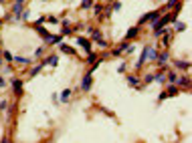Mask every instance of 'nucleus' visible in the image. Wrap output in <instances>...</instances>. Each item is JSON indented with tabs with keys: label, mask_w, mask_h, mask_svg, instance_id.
I'll return each instance as SVG.
<instances>
[{
	"label": "nucleus",
	"mask_w": 192,
	"mask_h": 143,
	"mask_svg": "<svg viewBox=\"0 0 192 143\" xmlns=\"http://www.w3.org/2000/svg\"><path fill=\"white\" fill-rule=\"evenodd\" d=\"M154 59H156V48H154V47H144L142 56H139V61H138V68L142 67L146 61H154Z\"/></svg>",
	"instance_id": "1"
},
{
	"label": "nucleus",
	"mask_w": 192,
	"mask_h": 143,
	"mask_svg": "<svg viewBox=\"0 0 192 143\" xmlns=\"http://www.w3.org/2000/svg\"><path fill=\"white\" fill-rule=\"evenodd\" d=\"M91 85H93V73H85L81 79V91H91Z\"/></svg>",
	"instance_id": "2"
},
{
	"label": "nucleus",
	"mask_w": 192,
	"mask_h": 143,
	"mask_svg": "<svg viewBox=\"0 0 192 143\" xmlns=\"http://www.w3.org/2000/svg\"><path fill=\"white\" fill-rule=\"evenodd\" d=\"M89 32L93 34V41L97 42V44H99V47H107V42L103 41V36H101V32H99V30H95V28H91V30H89Z\"/></svg>",
	"instance_id": "3"
},
{
	"label": "nucleus",
	"mask_w": 192,
	"mask_h": 143,
	"mask_svg": "<svg viewBox=\"0 0 192 143\" xmlns=\"http://www.w3.org/2000/svg\"><path fill=\"white\" fill-rule=\"evenodd\" d=\"M176 87L190 89V77H188V75H182V77H178V81H176Z\"/></svg>",
	"instance_id": "4"
},
{
	"label": "nucleus",
	"mask_w": 192,
	"mask_h": 143,
	"mask_svg": "<svg viewBox=\"0 0 192 143\" xmlns=\"http://www.w3.org/2000/svg\"><path fill=\"white\" fill-rule=\"evenodd\" d=\"M77 44H79V47H83L87 53H91V42L87 41L85 36H77Z\"/></svg>",
	"instance_id": "5"
},
{
	"label": "nucleus",
	"mask_w": 192,
	"mask_h": 143,
	"mask_svg": "<svg viewBox=\"0 0 192 143\" xmlns=\"http://www.w3.org/2000/svg\"><path fill=\"white\" fill-rule=\"evenodd\" d=\"M61 38H63L61 34H55V36H51V34H49V36L45 38V44H61Z\"/></svg>",
	"instance_id": "6"
},
{
	"label": "nucleus",
	"mask_w": 192,
	"mask_h": 143,
	"mask_svg": "<svg viewBox=\"0 0 192 143\" xmlns=\"http://www.w3.org/2000/svg\"><path fill=\"white\" fill-rule=\"evenodd\" d=\"M12 91H14V95H22V81L20 79L12 81Z\"/></svg>",
	"instance_id": "7"
},
{
	"label": "nucleus",
	"mask_w": 192,
	"mask_h": 143,
	"mask_svg": "<svg viewBox=\"0 0 192 143\" xmlns=\"http://www.w3.org/2000/svg\"><path fill=\"white\" fill-rule=\"evenodd\" d=\"M166 93V97H176L180 93V87H176V85H170V87H168V91H164Z\"/></svg>",
	"instance_id": "8"
},
{
	"label": "nucleus",
	"mask_w": 192,
	"mask_h": 143,
	"mask_svg": "<svg viewBox=\"0 0 192 143\" xmlns=\"http://www.w3.org/2000/svg\"><path fill=\"white\" fill-rule=\"evenodd\" d=\"M174 65H176L178 68H182V71H186V73L190 71V62L188 61H174Z\"/></svg>",
	"instance_id": "9"
},
{
	"label": "nucleus",
	"mask_w": 192,
	"mask_h": 143,
	"mask_svg": "<svg viewBox=\"0 0 192 143\" xmlns=\"http://www.w3.org/2000/svg\"><path fill=\"white\" fill-rule=\"evenodd\" d=\"M156 59H158V62L160 65H166V62H168V59H170V55H168V53H160V55H156Z\"/></svg>",
	"instance_id": "10"
},
{
	"label": "nucleus",
	"mask_w": 192,
	"mask_h": 143,
	"mask_svg": "<svg viewBox=\"0 0 192 143\" xmlns=\"http://www.w3.org/2000/svg\"><path fill=\"white\" fill-rule=\"evenodd\" d=\"M57 62H59V56H55V55H51L46 61H43V65H51V67H57Z\"/></svg>",
	"instance_id": "11"
},
{
	"label": "nucleus",
	"mask_w": 192,
	"mask_h": 143,
	"mask_svg": "<svg viewBox=\"0 0 192 143\" xmlns=\"http://www.w3.org/2000/svg\"><path fill=\"white\" fill-rule=\"evenodd\" d=\"M14 20H18L20 16H22V4H14Z\"/></svg>",
	"instance_id": "12"
},
{
	"label": "nucleus",
	"mask_w": 192,
	"mask_h": 143,
	"mask_svg": "<svg viewBox=\"0 0 192 143\" xmlns=\"http://www.w3.org/2000/svg\"><path fill=\"white\" fill-rule=\"evenodd\" d=\"M59 47H61V50H63V53H67V55H71V56H75V55H77V53H75V48L67 47V44H63V42H61Z\"/></svg>",
	"instance_id": "13"
},
{
	"label": "nucleus",
	"mask_w": 192,
	"mask_h": 143,
	"mask_svg": "<svg viewBox=\"0 0 192 143\" xmlns=\"http://www.w3.org/2000/svg\"><path fill=\"white\" fill-rule=\"evenodd\" d=\"M138 30H139V26H133V28H130L126 32V41H130V38H133L136 34H138Z\"/></svg>",
	"instance_id": "14"
},
{
	"label": "nucleus",
	"mask_w": 192,
	"mask_h": 143,
	"mask_svg": "<svg viewBox=\"0 0 192 143\" xmlns=\"http://www.w3.org/2000/svg\"><path fill=\"white\" fill-rule=\"evenodd\" d=\"M127 83H130L132 87H139V79L136 75H127Z\"/></svg>",
	"instance_id": "15"
},
{
	"label": "nucleus",
	"mask_w": 192,
	"mask_h": 143,
	"mask_svg": "<svg viewBox=\"0 0 192 143\" xmlns=\"http://www.w3.org/2000/svg\"><path fill=\"white\" fill-rule=\"evenodd\" d=\"M166 81H170V83H174V85H176V81H178V73H174V71H170V73L166 75Z\"/></svg>",
	"instance_id": "16"
},
{
	"label": "nucleus",
	"mask_w": 192,
	"mask_h": 143,
	"mask_svg": "<svg viewBox=\"0 0 192 143\" xmlns=\"http://www.w3.org/2000/svg\"><path fill=\"white\" fill-rule=\"evenodd\" d=\"M154 81H158V83H164V81H166V73H164V71H158V73L154 75Z\"/></svg>",
	"instance_id": "17"
},
{
	"label": "nucleus",
	"mask_w": 192,
	"mask_h": 143,
	"mask_svg": "<svg viewBox=\"0 0 192 143\" xmlns=\"http://www.w3.org/2000/svg\"><path fill=\"white\" fill-rule=\"evenodd\" d=\"M69 97H71V89H65V91L61 93V103H67V101H69Z\"/></svg>",
	"instance_id": "18"
},
{
	"label": "nucleus",
	"mask_w": 192,
	"mask_h": 143,
	"mask_svg": "<svg viewBox=\"0 0 192 143\" xmlns=\"http://www.w3.org/2000/svg\"><path fill=\"white\" fill-rule=\"evenodd\" d=\"M14 61L18 62V65H28V62H30V59H27V56H14Z\"/></svg>",
	"instance_id": "19"
},
{
	"label": "nucleus",
	"mask_w": 192,
	"mask_h": 143,
	"mask_svg": "<svg viewBox=\"0 0 192 143\" xmlns=\"http://www.w3.org/2000/svg\"><path fill=\"white\" fill-rule=\"evenodd\" d=\"M43 67H45V65H43V62H40V65H37V67H34L33 71H30V73H28V75H30V77H34V75H39V73H40V68H43Z\"/></svg>",
	"instance_id": "20"
},
{
	"label": "nucleus",
	"mask_w": 192,
	"mask_h": 143,
	"mask_svg": "<svg viewBox=\"0 0 192 143\" xmlns=\"http://www.w3.org/2000/svg\"><path fill=\"white\" fill-rule=\"evenodd\" d=\"M69 32H71V26L67 20H63V34H69Z\"/></svg>",
	"instance_id": "21"
},
{
	"label": "nucleus",
	"mask_w": 192,
	"mask_h": 143,
	"mask_svg": "<svg viewBox=\"0 0 192 143\" xmlns=\"http://www.w3.org/2000/svg\"><path fill=\"white\" fill-rule=\"evenodd\" d=\"M184 28H186V24H182V22H176V26H174V30H176V32H182Z\"/></svg>",
	"instance_id": "22"
},
{
	"label": "nucleus",
	"mask_w": 192,
	"mask_h": 143,
	"mask_svg": "<svg viewBox=\"0 0 192 143\" xmlns=\"http://www.w3.org/2000/svg\"><path fill=\"white\" fill-rule=\"evenodd\" d=\"M87 62H97V55H93V53H89V56H87Z\"/></svg>",
	"instance_id": "23"
},
{
	"label": "nucleus",
	"mask_w": 192,
	"mask_h": 143,
	"mask_svg": "<svg viewBox=\"0 0 192 143\" xmlns=\"http://www.w3.org/2000/svg\"><path fill=\"white\" fill-rule=\"evenodd\" d=\"M89 6H93V0H83L81 2V8H89Z\"/></svg>",
	"instance_id": "24"
},
{
	"label": "nucleus",
	"mask_w": 192,
	"mask_h": 143,
	"mask_svg": "<svg viewBox=\"0 0 192 143\" xmlns=\"http://www.w3.org/2000/svg\"><path fill=\"white\" fill-rule=\"evenodd\" d=\"M93 10H95V14H101L103 12V6L101 4H93Z\"/></svg>",
	"instance_id": "25"
},
{
	"label": "nucleus",
	"mask_w": 192,
	"mask_h": 143,
	"mask_svg": "<svg viewBox=\"0 0 192 143\" xmlns=\"http://www.w3.org/2000/svg\"><path fill=\"white\" fill-rule=\"evenodd\" d=\"M176 4H178V0H168V4H166V8H164V10H168V8L176 6Z\"/></svg>",
	"instance_id": "26"
},
{
	"label": "nucleus",
	"mask_w": 192,
	"mask_h": 143,
	"mask_svg": "<svg viewBox=\"0 0 192 143\" xmlns=\"http://www.w3.org/2000/svg\"><path fill=\"white\" fill-rule=\"evenodd\" d=\"M2 55H4V61H12L14 56L10 55V53H8V50H4V53H2Z\"/></svg>",
	"instance_id": "27"
},
{
	"label": "nucleus",
	"mask_w": 192,
	"mask_h": 143,
	"mask_svg": "<svg viewBox=\"0 0 192 143\" xmlns=\"http://www.w3.org/2000/svg\"><path fill=\"white\" fill-rule=\"evenodd\" d=\"M8 107V101H0V111H6Z\"/></svg>",
	"instance_id": "28"
},
{
	"label": "nucleus",
	"mask_w": 192,
	"mask_h": 143,
	"mask_svg": "<svg viewBox=\"0 0 192 143\" xmlns=\"http://www.w3.org/2000/svg\"><path fill=\"white\" fill-rule=\"evenodd\" d=\"M113 10H119V8H121V2H119V0H115V4H113Z\"/></svg>",
	"instance_id": "29"
},
{
	"label": "nucleus",
	"mask_w": 192,
	"mask_h": 143,
	"mask_svg": "<svg viewBox=\"0 0 192 143\" xmlns=\"http://www.w3.org/2000/svg\"><path fill=\"white\" fill-rule=\"evenodd\" d=\"M144 81H146V83H152V81H154V75H146V77H144Z\"/></svg>",
	"instance_id": "30"
},
{
	"label": "nucleus",
	"mask_w": 192,
	"mask_h": 143,
	"mask_svg": "<svg viewBox=\"0 0 192 143\" xmlns=\"http://www.w3.org/2000/svg\"><path fill=\"white\" fill-rule=\"evenodd\" d=\"M4 87H6V81H4V79L0 77V89H4Z\"/></svg>",
	"instance_id": "31"
},
{
	"label": "nucleus",
	"mask_w": 192,
	"mask_h": 143,
	"mask_svg": "<svg viewBox=\"0 0 192 143\" xmlns=\"http://www.w3.org/2000/svg\"><path fill=\"white\" fill-rule=\"evenodd\" d=\"M22 2H24V0H16V4H22Z\"/></svg>",
	"instance_id": "32"
},
{
	"label": "nucleus",
	"mask_w": 192,
	"mask_h": 143,
	"mask_svg": "<svg viewBox=\"0 0 192 143\" xmlns=\"http://www.w3.org/2000/svg\"><path fill=\"white\" fill-rule=\"evenodd\" d=\"M107 2H113V0H107Z\"/></svg>",
	"instance_id": "33"
},
{
	"label": "nucleus",
	"mask_w": 192,
	"mask_h": 143,
	"mask_svg": "<svg viewBox=\"0 0 192 143\" xmlns=\"http://www.w3.org/2000/svg\"><path fill=\"white\" fill-rule=\"evenodd\" d=\"M0 24H2V22H0Z\"/></svg>",
	"instance_id": "34"
}]
</instances>
